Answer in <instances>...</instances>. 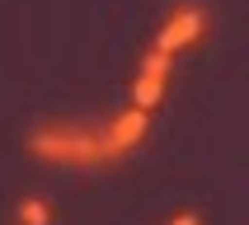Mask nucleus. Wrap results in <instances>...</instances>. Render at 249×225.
<instances>
[{"label":"nucleus","instance_id":"f257e3e1","mask_svg":"<svg viewBox=\"0 0 249 225\" xmlns=\"http://www.w3.org/2000/svg\"><path fill=\"white\" fill-rule=\"evenodd\" d=\"M28 150L38 155V160H52V164H99V160H113L104 136L85 131V127H61V131L56 127H42V131H33Z\"/></svg>","mask_w":249,"mask_h":225},{"label":"nucleus","instance_id":"f03ea898","mask_svg":"<svg viewBox=\"0 0 249 225\" xmlns=\"http://www.w3.org/2000/svg\"><path fill=\"white\" fill-rule=\"evenodd\" d=\"M202 28H207V14L197 10V5H183V10H174L165 24L155 28V52H165V56L188 52V47L202 38Z\"/></svg>","mask_w":249,"mask_h":225},{"label":"nucleus","instance_id":"7ed1b4c3","mask_svg":"<svg viewBox=\"0 0 249 225\" xmlns=\"http://www.w3.org/2000/svg\"><path fill=\"white\" fill-rule=\"evenodd\" d=\"M169 66H174V56H165V52H146L141 56V66H137V75H132V108H146L151 112L160 98H165V84H169Z\"/></svg>","mask_w":249,"mask_h":225},{"label":"nucleus","instance_id":"20e7f679","mask_svg":"<svg viewBox=\"0 0 249 225\" xmlns=\"http://www.w3.org/2000/svg\"><path fill=\"white\" fill-rule=\"evenodd\" d=\"M146 131H151V112H146V108H127V112H118V117L108 122L104 145H108V155L118 160V155L137 150L141 141H146Z\"/></svg>","mask_w":249,"mask_h":225},{"label":"nucleus","instance_id":"39448f33","mask_svg":"<svg viewBox=\"0 0 249 225\" xmlns=\"http://www.w3.org/2000/svg\"><path fill=\"white\" fill-rule=\"evenodd\" d=\"M52 216H47V207H42L38 197H28L24 207H19V225H47Z\"/></svg>","mask_w":249,"mask_h":225},{"label":"nucleus","instance_id":"423d86ee","mask_svg":"<svg viewBox=\"0 0 249 225\" xmlns=\"http://www.w3.org/2000/svg\"><path fill=\"white\" fill-rule=\"evenodd\" d=\"M165 225H202V221H197V211H179V216H174V221H165Z\"/></svg>","mask_w":249,"mask_h":225}]
</instances>
